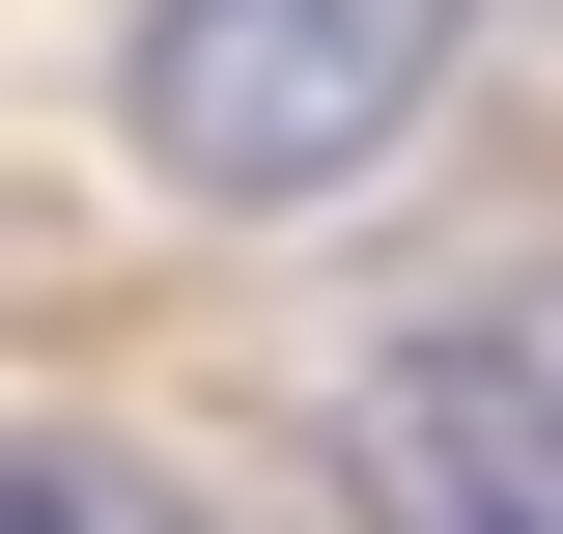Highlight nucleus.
Returning <instances> with one entry per match:
<instances>
[{"mask_svg": "<svg viewBox=\"0 0 563 534\" xmlns=\"http://www.w3.org/2000/svg\"><path fill=\"white\" fill-rule=\"evenodd\" d=\"M479 57V0H141V169L169 198H339V169H395L422 85Z\"/></svg>", "mask_w": 563, "mask_h": 534, "instance_id": "obj_1", "label": "nucleus"}, {"mask_svg": "<svg viewBox=\"0 0 563 534\" xmlns=\"http://www.w3.org/2000/svg\"><path fill=\"white\" fill-rule=\"evenodd\" d=\"M339 507L366 534H563V366L536 337H395L339 394Z\"/></svg>", "mask_w": 563, "mask_h": 534, "instance_id": "obj_2", "label": "nucleus"}, {"mask_svg": "<svg viewBox=\"0 0 563 534\" xmlns=\"http://www.w3.org/2000/svg\"><path fill=\"white\" fill-rule=\"evenodd\" d=\"M0 534H198V507L141 450H57V422H29V450H0Z\"/></svg>", "mask_w": 563, "mask_h": 534, "instance_id": "obj_3", "label": "nucleus"}]
</instances>
